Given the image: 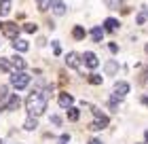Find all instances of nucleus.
Masks as SVG:
<instances>
[{
    "label": "nucleus",
    "instance_id": "f257e3e1",
    "mask_svg": "<svg viewBox=\"0 0 148 144\" xmlns=\"http://www.w3.org/2000/svg\"><path fill=\"white\" fill-rule=\"evenodd\" d=\"M25 108H28L30 116H40L47 110V93L45 91H34L25 100Z\"/></svg>",
    "mask_w": 148,
    "mask_h": 144
},
{
    "label": "nucleus",
    "instance_id": "f03ea898",
    "mask_svg": "<svg viewBox=\"0 0 148 144\" xmlns=\"http://www.w3.org/2000/svg\"><path fill=\"white\" fill-rule=\"evenodd\" d=\"M30 83V74H25V72H15V74H11V85L17 89H23V87H28Z\"/></svg>",
    "mask_w": 148,
    "mask_h": 144
},
{
    "label": "nucleus",
    "instance_id": "7ed1b4c3",
    "mask_svg": "<svg viewBox=\"0 0 148 144\" xmlns=\"http://www.w3.org/2000/svg\"><path fill=\"white\" fill-rule=\"evenodd\" d=\"M0 30H2V34L6 38H11V40H17L19 38V28H17V23H13V21L0 23Z\"/></svg>",
    "mask_w": 148,
    "mask_h": 144
},
{
    "label": "nucleus",
    "instance_id": "20e7f679",
    "mask_svg": "<svg viewBox=\"0 0 148 144\" xmlns=\"http://www.w3.org/2000/svg\"><path fill=\"white\" fill-rule=\"evenodd\" d=\"M112 93H114V98H116V100L125 98V95L129 93V83H125V81H119V83H114Z\"/></svg>",
    "mask_w": 148,
    "mask_h": 144
},
{
    "label": "nucleus",
    "instance_id": "39448f33",
    "mask_svg": "<svg viewBox=\"0 0 148 144\" xmlns=\"http://www.w3.org/2000/svg\"><path fill=\"white\" fill-rule=\"evenodd\" d=\"M108 127V116L106 114H102V116H95V121L89 125V129L91 132H99V129H106Z\"/></svg>",
    "mask_w": 148,
    "mask_h": 144
},
{
    "label": "nucleus",
    "instance_id": "423d86ee",
    "mask_svg": "<svg viewBox=\"0 0 148 144\" xmlns=\"http://www.w3.org/2000/svg\"><path fill=\"white\" fill-rule=\"evenodd\" d=\"M19 106H21V100H19L17 93H13V95H9V100H6L4 110H19Z\"/></svg>",
    "mask_w": 148,
    "mask_h": 144
},
{
    "label": "nucleus",
    "instance_id": "0eeeda50",
    "mask_svg": "<svg viewBox=\"0 0 148 144\" xmlns=\"http://www.w3.org/2000/svg\"><path fill=\"white\" fill-rule=\"evenodd\" d=\"M66 64H68L70 68H74V70H78L80 68V57H78V53H68V55H66Z\"/></svg>",
    "mask_w": 148,
    "mask_h": 144
},
{
    "label": "nucleus",
    "instance_id": "6e6552de",
    "mask_svg": "<svg viewBox=\"0 0 148 144\" xmlns=\"http://www.w3.org/2000/svg\"><path fill=\"white\" fill-rule=\"evenodd\" d=\"M83 59H85V64L89 66V68H97V66H99L97 55H95V53H91V51H87L85 55H83Z\"/></svg>",
    "mask_w": 148,
    "mask_h": 144
},
{
    "label": "nucleus",
    "instance_id": "1a4fd4ad",
    "mask_svg": "<svg viewBox=\"0 0 148 144\" xmlns=\"http://www.w3.org/2000/svg\"><path fill=\"white\" fill-rule=\"evenodd\" d=\"M51 9H53V13L55 15H66V4L62 2V0H51Z\"/></svg>",
    "mask_w": 148,
    "mask_h": 144
},
{
    "label": "nucleus",
    "instance_id": "9d476101",
    "mask_svg": "<svg viewBox=\"0 0 148 144\" xmlns=\"http://www.w3.org/2000/svg\"><path fill=\"white\" fill-rule=\"evenodd\" d=\"M72 102H74V98L70 93H62V95H59V106H62V108H70Z\"/></svg>",
    "mask_w": 148,
    "mask_h": 144
},
{
    "label": "nucleus",
    "instance_id": "9b49d317",
    "mask_svg": "<svg viewBox=\"0 0 148 144\" xmlns=\"http://www.w3.org/2000/svg\"><path fill=\"white\" fill-rule=\"evenodd\" d=\"M13 49L15 51H28L30 49V45H28V40H21V38H17V40H13Z\"/></svg>",
    "mask_w": 148,
    "mask_h": 144
},
{
    "label": "nucleus",
    "instance_id": "f8f14e48",
    "mask_svg": "<svg viewBox=\"0 0 148 144\" xmlns=\"http://www.w3.org/2000/svg\"><path fill=\"white\" fill-rule=\"evenodd\" d=\"M91 38H93V43H102V38H104V28L95 25V28L91 30Z\"/></svg>",
    "mask_w": 148,
    "mask_h": 144
},
{
    "label": "nucleus",
    "instance_id": "ddd939ff",
    "mask_svg": "<svg viewBox=\"0 0 148 144\" xmlns=\"http://www.w3.org/2000/svg\"><path fill=\"white\" fill-rule=\"evenodd\" d=\"M104 28L108 30V32H114V30H119V21H116L114 17H108V19L104 21Z\"/></svg>",
    "mask_w": 148,
    "mask_h": 144
},
{
    "label": "nucleus",
    "instance_id": "4468645a",
    "mask_svg": "<svg viewBox=\"0 0 148 144\" xmlns=\"http://www.w3.org/2000/svg\"><path fill=\"white\" fill-rule=\"evenodd\" d=\"M38 127V121H36V116H28L23 123V129H28V132H32V129H36Z\"/></svg>",
    "mask_w": 148,
    "mask_h": 144
},
{
    "label": "nucleus",
    "instance_id": "2eb2a0df",
    "mask_svg": "<svg viewBox=\"0 0 148 144\" xmlns=\"http://www.w3.org/2000/svg\"><path fill=\"white\" fill-rule=\"evenodd\" d=\"M106 72H108V74H116L119 72V61H114V59L106 61Z\"/></svg>",
    "mask_w": 148,
    "mask_h": 144
},
{
    "label": "nucleus",
    "instance_id": "dca6fc26",
    "mask_svg": "<svg viewBox=\"0 0 148 144\" xmlns=\"http://www.w3.org/2000/svg\"><path fill=\"white\" fill-rule=\"evenodd\" d=\"M11 66L15 68V70H19V72H21L23 68H25V61H23L21 57H11Z\"/></svg>",
    "mask_w": 148,
    "mask_h": 144
},
{
    "label": "nucleus",
    "instance_id": "f3484780",
    "mask_svg": "<svg viewBox=\"0 0 148 144\" xmlns=\"http://www.w3.org/2000/svg\"><path fill=\"white\" fill-rule=\"evenodd\" d=\"M72 36H74V40H83L85 38V28L83 25H76V28L72 30Z\"/></svg>",
    "mask_w": 148,
    "mask_h": 144
},
{
    "label": "nucleus",
    "instance_id": "a211bd4d",
    "mask_svg": "<svg viewBox=\"0 0 148 144\" xmlns=\"http://www.w3.org/2000/svg\"><path fill=\"white\" fill-rule=\"evenodd\" d=\"M11 0H0V15H9V11H11Z\"/></svg>",
    "mask_w": 148,
    "mask_h": 144
},
{
    "label": "nucleus",
    "instance_id": "6ab92c4d",
    "mask_svg": "<svg viewBox=\"0 0 148 144\" xmlns=\"http://www.w3.org/2000/svg\"><path fill=\"white\" fill-rule=\"evenodd\" d=\"M0 70H4V72H13L11 61H9V59H4V57H0Z\"/></svg>",
    "mask_w": 148,
    "mask_h": 144
},
{
    "label": "nucleus",
    "instance_id": "aec40b11",
    "mask_svg": "<svg viewBox=\"0 0 148 144\" xmlns=\"http://www.w3.org/2000/svg\"><path fill=\"white\" fill-rule=\"evenodd\" d=\"M104 4L108 6V9H119V6L123 4V0H104Z\"/></svg>",
    "mask_w": 148,
    "mask_h": 144
},
{
    "label": "nucleus",
    "instance_id": "412c9836",
    "mask_svg": "<svg viewBox=\"0 0 148 144\" xmlns=\"http://www.w3.org/2000/svg\"><path fill=\"white\" fill-rule=\"evenodd\" d=\"M68 119L70 121H76L78 119V110H76V108H72V106L68 108Z\"/></svg>",
    "mask_w": 148,
    "mask_h": 144
},
{
    "label": "nucleus",
    "instance_id": "4be33fe9",
    "mask_svg": "<svg viewBox=\"0 0 148 144\" xmlns=\"http://www.w3.org/2000/svg\"><path fill=\"white\" fill-rule=\"evenodd\" d=\"M23 30L28 32V34H34V32L38 30V25H36V23H25V25H23Z\"/></svg>",
    "mask_w": 148,
    "mask_h": 144
},
{
    "label": "nucleus",
    "instance_id": "5701e85b",
    "mask_svg": "<svg viewBox=\"0 0 148 144\" xmlns=\"http://www.w3.org/2000/svg\"><path fill=\"white\" fill-rule=\"evenodd\" d=\"M4 98H9V87H6V85H0V102H2Z\"/></svg>",
    "mask_w": 148,
    "mask_h": 144
},
{
    "label": "nucleus",
    "instance_id": "b1692460",
    "mask_svg": "<svg viewBox=\"0 0 148 144\" xmlns=\"http://www.w3.org/2000/svg\"><path fill=\"white\" fill-rule=\"evenodd\" d=\"M108 106H110V110H112V112H119V108H121V106H119V102H116V98H112Z\"/></svg>",
    "mask_w": 148,
    "mask_h": 144
},
{
    "label": "nucleus",
    "instance_id": "393cba45",
    "mask_svg": "<svg viewBox=\"0 0 148 144\" xmlns=\"http://www.w3.org/2000/svg\"><path fill=\"white\" fill-rule=\"evenodd\" d=\"M89 81H91L93 85H102V76H99V74H91Z\"/></svg>",
    "mask_w": 148,
    "mask_h": 144
},
{
    "label": "nucleus",
    "instance_id": "a878e982",
    "mask_svg": "<svg viewBox=\"0 0 148 144\" xmlns=\"http://www.w3.org/2000/svg\"><path fill=\"white\" fill-rule=\"evenodd\" d=\"M51 123H53V125H59V123H62V116L53 114V116H51Z\"/></svg>",
    "mask_w": 148,
    "mask_h": 144
},
{
    "label": "nucleus",
    "instance_id": "bb28decb",
    "mask_svg": "<svg viewBox=\"0 0 148 144\" xmlns=\"http://www.w3.org/2000/svg\"><path fill=\"white\" fill-rule=\"evenodd\" d=\"M68 142H70V136L68 134H64L62 138H59V144H68Z\"/></svg>",
    "mask_w": 148,
    "mask_h": 144
},
{
    "label": "nucleus",
    "instance_id": "cd10ccee",
    "mask_svg": "<svg viewBox=\"0 0 148 144\" xmlns=\"http://www.w3.org/2000/svg\"><path fill=\"white\" fill-rule=\"evenodd\" d=\"M144 21H146V13L142 11V13L138 15V23H144Z\"/></svg>",
    "mask_w": 148,
    "mask_h": 144
},
{
    "label": "nucleus",
    "instance_id": "c85d7f7f",
    "mask_svg": "<svg viewBox=\"0 0 148 144\" xmlns=\"http://www.w3.org/2000/svg\"><path fill=\"white\" fill-rule=\"evenodd\" d=\"M89 144H104V142H102V140H97V138H91Z\"/></svg>",
    "mask_w": 148,
    "mask_h": 144
},
{
    "label": "nucleus",
    "instance_id": "c756f323",
    "mask_svg": "<svg viewBox=\"0 0 148 144\" xmlns=\"http://www.w3.org/2000/svg\"><path fill=\"white\" fill-rule=\"evenodd\" d=\"M142 11L146 13V15H148V6H142Z\"/></svg>",
    "mask_w": 148,
    "mask_h": 144
},
{
    "label": "nucleus",
    "instance_id": "7c9ffc66",
    "mask_svg": "<svg viewBox=\"0 0 148 144\" xmlns=\"http://www.w3.org/2000/svg\"><path fill=\"white\" fill-rule=\"evenodd\" d=\"M142 102H144V104H146V106H148V98H142Z\"/></svg>",
    "mask_w": 148,
    "mask_h": 144
},
{
    "label": "nucleus",
    "instance_id": "2f4dec72",
    "mask_svg": "<svg viewBox=\"0 0 148 144\" xmlns=\"http://www.w3.org/2000/svg\"><path fill=\"white\" fill-rule=\"evenodd\" d=\"M146 53H148V45H146Z\"/></svg>",
    "mask_w": 148,
    "mask_h": 144
},
{
    "label": "nucleus",
    "instance_id": "473e14b6",
    "mask_svg": "<svg viewBox=\"0 0 148 144\" xmlns=\"http://www.w3.org/2000/svg\"><path fill=\"white\" fill-rule=\"evenodd\" d=\"M0 144H2V140H0Z\"/></svg>",
    "mask_w": 148,
    "mask_h": 144
}]
</instances>
